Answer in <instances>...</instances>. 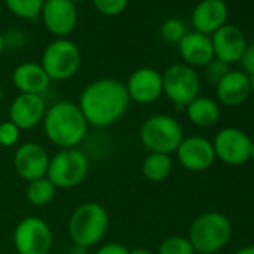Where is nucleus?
Instances as JSON below:
<instances>
[{
    "instance_id": "1",
    "label": "nucleus",
    "mask_w": 254,
    "mask_h": 254,
    "mask_svg": "<svg viewBox=\"0 0 254 254\" xmlns=\"http://www.w3.org/2000/svg\"><path fill=\"white\" fill-rule=\"evenodd\" d=\"M130 99L126 85L114 78L91 81L79 94L78 106L88 126L105 129L120 121L129 109Z\"/></svg>"
},
{
    "instance_id": "2",
    "label": "nucleus",
    "mask_w": 254,
    "mask_h": 254,
    "mask_svg": "<svg viewBox=\"0 0 254 254\" xmlns=\"http://www.w3.org/2000/svg\"><path fill=\"white\" fill-rule=\"evenodd\" d=\"M42 127L47 139L60 150H64L78 148L87 138L90 126L78 103L60 100L47 108Z\"/></svg>"
},
{
    "instance_id": "3",
    "label": "nucleus",
    "mask_w": 254,
    "mask_h": 254,
    "mask_svg": "<svg viewBox=\"0 0 254 254\" xmlns=\"http://www.w3.org/2000/svg\"><path fill=\"white\" fill-rule=\"evenodd\" d=\"M109 229V214L97 202L81 203L70 215L67 233L73 245L90 248L97 245Z\"/></svg>"
},
{
    "instance_id": "4",
    "label": "nucleus",
    "mask_w": 254,
    "mask_h": 254,
    "mask_svg": "<svg viewBox=\"0 0 254 254\" xmlns=\"http://www.w3.org/2000/svg\"><path fill=\"white\" fill-rule=\"evenodd\" d=\"M232 236V223L223 212L209 211L194 218L189 229V241L199 254H214L224 248Z\"/></svg>"
},
{
    "instance_id": "5",
    "label": "nucleus",
    "mask_w": 254,
    "mask_h": 254,
    "mask_svg": "<svg viewBox=\"0 0 254 254\" xmlns=\"http://www.w3.org/2000/svg\"><path fill=\"white\" fill-rule=\"evenodd\" d=\"M139 139L150 153L172 154L184 139V130L180 121L168 114L148 117L139 129Z\"/></svg>"
},
{
    "instance_id": "6",
    "label": "nucleus",
    "mask_w": 254,
    "mask_h": 254,
    "mask_svg": "<svg viewBox=\"0 0 254 254\" xmlns=\"http://www.w3.org/2000/svg\"><path fill=\"white\" fill-rule=\"evenodd\" d=\"M90 162L79 148H64L50 159L47 178L56 189L69 190L82 184L88 175Z\"/></svg>"
},
{
    "instance_id": "7",
    "label": "nucleus",
    "mask_w": 254,
    "mask_h": 254,
    "mask_svg": "<svg viewBox=\"0 0 254 254\" xmlns=\"http://www.w3.org/2000/svg\"><path fill=\"white\" fill-rule=\"evenodd\" d=\"M162 79L163 93L177 106L178 111H183L191 100L199 97V73L196 72V69L184 63H175L166 67V70L162 73Z\"/></svg>"
},
{
    "instance_id": "8",
    "label": "nucleus",
    "mask_w": 254,
    "mask_h": 254,
    "mask_svg": "<svg viewBox=\"0 0 254 254\" xmlns=\"http://www.w3.org/2000/svg\"><path fill=\"white\" fill-rule=\"evenodd\" d=\"M41 66L51 81H66L81 66L79 48L69 39H56L44 50Z\"/></svg>"
},
{
    "instance_id": "9",
    "label": "nucleus",
    "mask_w": 254,
    "mask_h": 254,
    "mask_svg": "<svg viewBox=\"0 0 254 254\" xmlns=\"http://www.w3.org/2000/svg\"><path fill=\"white\" fill-rule=\"evenodd\" d=\"M12 241L18 254H50L54 236L45 220L36 215H29L14 229Z\"/></svg>"
},
{
    "instance_id": "10",
    "label": "nucleus",
    "mask_w": 254,
    "mask_h": 254,
    "mask_svg": "<svg viewBox=\"0 0 254 254\" xmlns=\"http://www.w3.org/2000/svg\"><path fill=\"white\" fill-rule=\"evenodd\" d=\"M251 138L238 127H224L214 136L215 159L229 166H241L250 160Z\"/></svg>"
},
{
    "instance_id": "11",
    "label": "nucleus",
    "mask_w": 254,
    "mask_h": 254,
    "mask_svg": "<svg viewBox=\"0 0 254 254\" xmlns=\"http://www.w3.org/2000/svg\"><path fill=\"white\" fill-rule=\"evenodd\" d=\"M48 151L38 142L27 141L15 150L14 154V169L24 181H35L47 177L50 166Z\"/></svg>"
},
{
    "instance_id": "12",
    "label": "nucleus",
    "mask_w": 254,
    "mask_h": 254,
    "mask_svg": "<svg viewBox=\"0 0 254 254\" xmlns=\"http://www.w3.org/2000/svg\"><path fill=\"white\" fill-rule=\"evenodd\" d=\"M41 17L45 29L59 39L69 36L78 23V12L70 0H47Z\"/></svg>"
},
{
    "instance_id": "13",
    "label": "nucleus",
    "mask_w": 254,
    "mask_h": 254,
    "mask_svg": "<svg viewBox=\"0 0 254 254\" xmlns=\"http://www.w3.org/2000/svg\"><path fill=\"white\" fill-rule=\"evenodd\" d=\"M124 85L130 102L133 100L139 105L154 103L163 94L162 73L153 67L136 69Z\"/></svg>"
},
{
    "instance_id": "14",
    "label": "nucleus",
    "mask_w": 254,
    "mask_h": 254,
    "mask_svg": "<svg viewBox=\"0 0 254 254\" xmlns=\"http://www.w3.org/2000/svg\"><path fill=\"white\" fill-rule=\"evenodd\" d=\"M180 165L190 172H203L215 162L212 142L203 136H187L177 148Z\"/></svg>"
},
{
    "instance_id": "15",
    "label": "nucleus",
    "mask_w": 254,
    "mask_h": 254,
    "mask_svg": "<svg viewBox=\"0 0 254 254\" xmlns=\"http://www.w3.org/2000/svg\"><path fill=\"white\" fill-rule=\"evenodd\" d=\"M211 44L214 50V59L221 60L229 66L241 62L248 45L244 32L238 26L229 23L211 35Z\"/></svg>"
},
{
    "instance_id": "16",
    "label": "nucleus",
    "mask_w": 254,
    "mask_h": 254,
    "mask_svg": "<svg viewBox=\"0 0 254 254\" xmlns=\"http://www.w3.org/2000/svg\"><path fill=\"white\" fill-rule=\"evenodd\" d=\"M45 112L47 102L42 96L20 93L9 105V121L21 130H30L42 124Z\"/></svg>"
},
{
    "instance_id": "17",
    "label": "nucleus",
    "mask_w": 254,
    "mask_h": 254,
    "mask_svg": "<svg viewBox=\"0 0 254 254\" xmlns=\"http://www.w3.org/2000/svg\"><path fill=\"white\" fill-rule=\"evenodd\" d=\"M229 8L224 0H200L191 12L194 32L211 36L227 24Z\"/></svg>"
},
{
    "instance_id": "18",
    "label": "nucleus",
    "mask_w": 254,
    "mask_h": 254,
    "mask_svg": "<svg viewBox=\"0 0 254 254\" xmlns=\"http://www.w3.org/2000/svg\"><path fill=\"white\" fill-rule=\"evenodd\" d=\"M180 54L184 64L190 67H205L211 60H214V50L211 44V36L187 32L186 36L178 44Z\"/></svg>"
},
{
    "instance_id": "19",
    "label": "nucleus",
    "mask_w": 254,
    "mask_h": 254,
    "mask_svg": "<svg viewBox=\"0 0 254 254\" xmlns=\"http://www.w3.org/2000/svg\"><path fill=\"white\" fill-rule=\"evenodd\" d=\"M12 82L23 94L42 96L50 88L51 79L41 64L35 62H26L18 64L12 72Z\"/></svg>"
},
{
    "instance_id": "20",
    "label": "nucleus",
    "mask_w": 254,
    "mask_h": 254,
    "mask_svg": "<svg viewBox=\"0 0 254 254\" xmlns=\"http://www.w3.org/2000/svg\"><path fill=\"white\" fill-rule=\"evenodd\" d=\"M217 100L224 106H239L251 94L248 75L242 70H230L215 85Z\"/></svg>"
},
{
    "instance_id": "21",
    "label": "nucleus",
    "mask_w": 254,
    "mask_h": 254,
    "mask_svg": "<svg viewBox=\"0 0 254 254\" xmlns=\"http://www.w3.org/2000/svg\"><path fill=\"white\" fill-rule=\"evenodd\" d=\"M184 111L187 114L189 121L196 127H202V129L217 124L221 114L218 103L214 99L203 97V96H199L194 100H191L184 108Z\"/></svg>"
},
{
    "instance_id": "22",
    "label": "nucleus",
    "mask_w": 254,
    "mask_h": 254,
    "mask_svg": "<svg viewBox=\"0 0 254 254\" xmlns=\"http://www.w3.org/2000/svg\"><path fill=\"white\" fill-rule=\"evenodd\" d=\"M172 157L169 154L162 153H148V156L142 162V175L151 183L165 181L172 172Z\"/></svg>"
},
{
    "instance_id": "23",
    "label": "nucleus",
    "mask_w": 254,
    "mask_h": 254,
    "mask_svg": "<svg viewBox=\"0 0 254 254\" xmlns=\"http://www.w3.org/2000/svg\"><path fill=\"white\" fill-rule=\"evenodd\" d=\"M56 191L57 189L54 187V184L47 177H44L29 183L26 189V197L30 205L42 208L53 202V199L56 197Z\"/></svg>"
},
{
    "instance_id": "24",
    "label": "nucleus",
    "mask_w": 254,
    "mask_h": 254,
    "mask_svg": "<svg viewBox=\"0 0 254 254\" xmlns=\"http://www.w3.org/2000/svg\"><path fill=\"white\" fill-rule=\"evenodd\" d=\"M11 14L23 20H35L41 15L45 0H5Z\"/></svg>"
},
{
    "instance_id": "25",
    "label": "nucleus",
    "mask_w": 254,
    "mask_h": 254,
    "mask_svg": "<svg viewBox=\"0 0 254 254\" xmlns=\"http://www.w3.org/2000/svg\"><path fill=\"white\" fill-rule=\"evenodd\" d=\"M159 254H196L187 236L172 235L163 239L159 247Z\"/></svg>"
},
{
    "instance_id": "26",
    "label": "nucleus",
    "mask_w": 254,
    "mask_h": 254,
    "mask_svg": "<svg viewBox=\"0 0 254 254\" xmlns=\"http://www.w3.org/2000/svg\"><path fill=\"white\" fill-rule=\"evenodd\" d=\"M160 33H162V36H163V39L166 42L180 44V41L186 36L187 30H186V26H184V23L181 20H178V18H168L162 24Z\"/></svg>"
},
{
    "instance_id": "27",
    "label": "nucleus",
    "mask_w": 254,
    "mask_h": 254,
    "mask_svg": "<svg viewBox=\"0 0 254 254\" xmlns=\"http://www.w3.org/2000/svg\"><path fill=\"white\" fill-rule=\"evenodd\" d=\"M21 136V129L17 127L12 121L6 120L0 123V145L5 148H11L18 144Z\"/></svg>"
},
{
    "instance_id": "28",
    "label": "nucleus",
    "mask_w": 254,
    "mask_h": 254,
    "mask_svg": "<svg viewBox=\"0 0 254 254\" xmlns=\"http://www.w3.org/2000/svg\"><path fill=\"white\" fill-rule=\"evenodd\" d=\"M232 69H230V66L229 64H226L224 62H221V60H217V59H214V60H211L206 66H205V79H206V82L208 84H211V85H217L229 72H230Z\"/></svg>"
},
{
    "instance_id": "29",
    "label": "nucleus",
    "mask_w": 254,
    "mask_h": 254,
    "mask_svg": "<svg viewBox=\"0 0 254 254\" xmlns=\"http://www.w3.org/2000/svg\"><path fill=\"white\" fill-rule=\"evenodd\" d=\"M127 3L129 0H93L94 8L106 17H117L123 14L127 8Z\"/></svg>"
},
{
    "instance_id": "30",
    "label": "nucleus",
    "mask_w": 254,
    "mask_h": 254,
    "mask_svg": "<svg viewBox=\"0 0 254 254\" xmlns=\"http://www.w3.org/2000/svg\"><path fill=\"white\" fill-rule=\"evenodd\" d=\"M3 42H5V48H20L24 45L26 42V36L21 30L18 29H11L8 30V33L3 35Z\"/></svg>"
},
{
    "instance_id": "31",
    "label": "nucleus",
    "mask_w": 254,
    "mask_h": 254,
    "mask_svg": "<svg viewBox=\"0 0 254 254\" xmlns=\"http://www.w3.org/2000/svg\"><path fill=\"white\" fill-rule=\"evenodd\" d=\"M239 63L242 66V72H245L247 75L254 73V41L247 45L245 53Z\"/></svg>"
},
{
    "instance_id": "32",
    "label": "nucleus",
    "mask_w": 254,
    "mask_h": 254,
    "mask_svg": "<svg viewBox=\"0 0 254 254\" xmlns=\"http://www.w3.org/2000/svg\"><path fill=\"white\" fill-rule=\"evenodd\" d=\"M94 254H129V248L120 242H108L99 247Z\"/></svg>"
},
{
    "instance_id": "33",
    "label": "nucleus",
    "mask_w": 254,
    "mask_h": 254,
    "mask_svg": "<svg viewBox=\"0 0 254 254\" xmlns=\"http://www.w3.org/2000/svg\"><path fill=\"white\" fill-rule=\"evenodd\" d=\"M235 254H254V245H247L239 248Z\"/></svg>"
},
{
    "instance_id": "34",
    "label": "nucleus",
    "mask_w": 254,
    "mask_h": 254,
    "mask_svg": "<svg viewBox=\"0 0 254 254\" xmlns=\"http://www.w3.org/2000/svg\"><path fill=\"white\" fill-rule=\"evenodd\" d=\"M129 254H153V253L147 248H133V250H129Z\"/></svg>"
},
{
    "instance_id": "35",
    "label": "nucleus",
    "mask_w": 254,
    "mask_h": 254,
    "mask_svg": "<svg viewBox=\"0 0 254 254\" xmlns=\"http://www.w3.org/2000/svg\"><path fill=\"white\" fill-rule=\"evenodd\" d=\"M85 251H87V248H82L79 245H73L70 248V254H85Z\"/></svg>"
},
{
    "instance_id": "36",
    "label": "nucleus",
    "mask_w": 254,
    "mask_h": 254,
    "mask_svg": "<svg viewBox=\"0 0 254 254\" xmlns=\"http://www.w3.org/2000/svg\"><path fill=\"white\" fill-rule=\"evenodd\" d=\"M248 84H250V91L254 94V73L248 75Z\"/></svg>"
},
{
    "instance_id": "37",
    "label": "nucleus",
    "mask_w": 254,
    "mask_h": 254,
    "mask_svg": "<svg viewBox=\"0 0 254 254\" xmlns=\"http://www.w3.org/2000/svg\"><path fill=\"white\" fill-rule=\"evenodd\" d=\"M3 51H5V42H3V35L0 33V56H2Z\"/></svg>"
},
{
    "instance_id": "38",
    "label": "nucleus",
    "mask_w": 254,
    "mask_h": 254,
    "mask_svg": "<svg viewBox=\"0 0 254 254\" xmlns=\"http://www.w3.org/2000/svg\"><path fill=\"white\" fill-rule=\"evenodd\" d=\"M250 160H253V162H254V141H253V144H251V151H250Z\"/></svg>"
},
{
    "instance_id": "39",
    "label": "nucleus",
    "mask_w": 254,
    "mask_h": 254,
    "mask_svg": "<svg viewBox=\"0 0 254 254\" xmlns=\"http://www.w3.org/2000/svg\"><path fill=\"white\" fill-rule=\"evenodd\" d=\"M2 100H3V88L0 85V103H2Z\"/></svg>"
},
{
    "instance_id": "40",
    "label": "nucleus",
    "mask_w": 254,
    "mask_h": 254,
    "mask_svg": "<svg viewBox=\"0 0 254 254\" xmlns=\"http://www.w3.org/2000/svg\"><path fill=\"white\" fill-rule=\"evenodd\" d=\"M70 2H73V3H75V2H78V0H70Z\"/></svg>"
},
{
    "instance_id": "41",
    "label": "nucleus",
    "mask_w": 254,
    "mask_h": 254,
    "mask_svg": "<svg viewBox=\"0 0 254 254\" xmlns=\"http://www.w3.org/2000/svg\"><path fill=\"white\" fill-rule=\"evenodd\" d=\"M45 2H47V0H45Z\"/></svg>"
}]
</instances>
